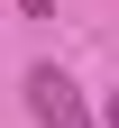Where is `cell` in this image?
Returning <instances> with one entry per match:
<instances>
[{
  "label": "cell",
  "mask_w": 119,
  "mask_h": 128,
  "mask_svg": "<svg viewBox=\"0 0 119 128\" xmlns=\"http://www.w3.org/2000/svg\"><path fill=\"white\" fill-rule=\"evenodd\" d=\"M28 110H37L46 128H101L92 110H82V82H73V73H55V64L28 73Z\"/></svg>",
  "instance_id": "obj_1"
},
{
  "label": "cell",
  "mask_w": 119,
  "mask_h": 128,
  "mask_svg": "<svg viewBox=\"0 0 119 128\" xmlns=\"http://www.w3.org/2000/svg\"><path fill=\"white\" fill-rule=\"evenodd\" d=\"M19 18H55V0H19Z\"/></svg>",
  "instance_id": "obj_2"
},
{
  "label": "cell",
  "mask_w": 119,
  "mask_h": 128,
  "mask_svg": "<svg viewBox=\"0 0 119 128\" xmlns=\"http://www.w3.org/2000/svg\"><path fill=\"white\" fill-rule=\"evenodd\" d=\"M101 128H119V101H110V110H101Z\"/></svg>",
  "instance_id": "obj_3"
}]
</instances>
